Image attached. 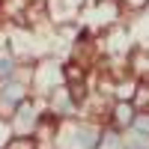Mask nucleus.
I'll return each instance as SVG.
<instances>
[{"label": "nucleus", "mask_w": 149, "mask_h": 149, "mask_svg": "<svg viewBox=\"0 0 149 149\" xmlns=\"http://www.w3.org/2000/svg\"><path fill=\"white\" fill-rule=\"evenodd\" d=\"M137 113V107H134L131 98H113L107 107V131L110 134H122L131 128V119Z\"/></svg>", "instance_id": "nucleus-5"}, {"label": "nucleus", "mask_w": 149, "mask_h": 149, "mask_svg": "<svg viewBox=\"0 0 149 149\" xmlns=\"http://www.w3.org/2000/svg\"><path fill=\"white\" fill-rule=\"evenodd\" d=\"M119 3L125 6V12H140V9L149 3V0H119Z\"/></svg>", "instance_id": "nucleus-7"}, {"label": "nucleus", "mask_w": 149, "mask_h": 149, "mask_svg": "<svg viewBox=\"0 0 149 149\" xmlns=\"http://www.w3.org/2000/svg\"><path fill=\"white\" fill-rule=\"evenodd\" d=\"M122 12H125V6L119 3V0H90V3L84 6L81 18H84V33L86 36H98L102 30L113 27V24L122 21Z\"/></svg>", "instance_id": "nucleus-2"}, {"label": "nucleus", "mask_w": 149, "mask_h": 149, "mask_svg": "<svg viewBox=\"0 0 149 149\" xmlns=\"http://www.w3.org/2000/svg\"><path fill=\"white\" fill-rule=\"evenodd\" d=\"M86 3H90V0H86Z\"/></svg>", "instance_id": "nucleus-9"}, {"label": "nucleus", "mask_w": 149, "mask_h": 149, "mask_svg": "<svg viewBox=\"0 0 149 149\" xmlns=\"http://www.w3.org/2000/svg\"><path fill=\"white\" fill-rule=\"evenodd\" d=\"M0 6H3V0H0Z\"/></svg>", "instance_id": "nucleus-8"}, {"label": "nucleus", "mask_w": 149, "mask_h": 149, "mask_svg": "<svg viewBox=\"0 0 149 149\" xmlns=\"http://www.w3.org/2000/svg\"><path fill=\"white\" fill-rule=\"evenodd\" d=\"M60 84H66V72H63V60L57 57H39L30 63V93L45 98L51 90H57Z\"/></svg>", "instance_id": "nucleus-1"}, {"label": "nucleus", "mask_w": 149, "mask_h": 149, "mask_svg": "<svg viewBox=\"0 0 149 149\" xmlns=\"http://www.w3.org/2000/svg\"><path fill=\"white\" fill-rule=\"evenodd\" d=\"M42 6H45V18L54 27H60V24H74L81 18L86 0H42Z\"/></svg>", "instance_id": "nucleus-4"}, {"label": "nucleus", "mask_w": 149, "mask_h": 149, "mask_svg": "<svg viewBox=\"0 0 149 149\" xmlns=\"http://www.w3.org/2000/svg\"><path fill=\"white\" fill-rule=\"evenodd\" d=\"M12 140V131H9V122L0 116V149H6V143Z\"/></svg>", "instance_id": "nucleus-6"}, {"label": "nucleus", "mask_w": 149, "mask_h": 149, "mask_svg": "<svg viewBox=\"0 0 149 149\" xmlns=\"http://www.w3.org/2000/svg\"><path fill=\"white\" fill-rule=\"evenodd\" d=\"M42 116H45V98L33 95V93H30L27 98H21V102L15 104V110L6 116L12 137H30Z\"/></svg>", "instance_id": "nucleus-3"}]
</instances>
